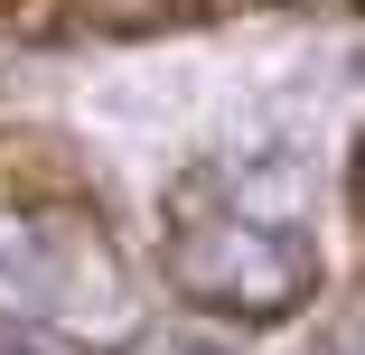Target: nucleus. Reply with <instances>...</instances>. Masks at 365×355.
<instances>
[{"label":"nucleus","instance_id":"obj_3","mask_svg":"<svg viewBox=\"0 0 365 355\" xmlns=\"http://www.w3.org/2000/svg\"><path fill=\"white\" fill-rule=\"evenodd\" d=\"M178 19H187V0H76V28H94V38H150Z\"/></svg>","mask_w":365,"mask_h":355},{"label":"nucleus","instance_id":"obj_5","mask_svg":"<svg viewBox=\"0 0 365 355\" xmlns=\"http://www.w3.org/2000/svg\"><path fill=\"white\" fill-rule=\"evenodd\" d=\"M140 355H215V346H197V337H150Z\"/></svg>","mask_w":365,"mask_h":355},{"label":"nucleus","instance_id":"obj_4","mask_svg":"<svg viewBox=\"0 0 365 355\" xmlns=\"http://www.w3.org/2000/svg\"><path fill=\"white\" fill-rule=\"evenodd\" d=\"M0 355H76V346L47 337V327H0Z\"/></svg>","mask_w":365,"mask_h":355},{"label":"nucleus","instance_id":"obj_2","mask_svg":"<svg viewBox=\"0 0 365 355\" xmlns=\"http://www.w3.org/2000/svg\"><path fill=\"white\" fill-rule=\"evenodd\" d=\"M131 271L47 140H0V327H113Z\"/></svg>","mask_w":365,"mask_h":355},{"label":"nucleus","instance_id":"obj_1","mask_svg":"<svg viewBox=\"0 0 365 355\" xmlns=\"http://www.w3.org/2000/svg\"><path fill=\"white\" fill-rule=\"evenodd\" d=\"M300 206H309V178L290 159L187 169L169 196V280L225 318H290L319 280Z\"/></svg>","mask_w":365,"mask_h":355}]
</instances>
